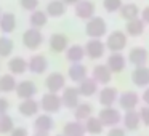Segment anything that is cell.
<instances>
[{"instance_id": "35", "label": "cell", "mask_w": 149, "mask_h": 136, "mask_svg": "<svg viewBox=\"0 0 149 136\" xmlns=\"http://www.w3.org/2000/svg\"><path fill=\"white\" fill-rule=\"evenodd\" d=\"M15 48V43L8 37H0V58H8Z\"/></svg>"}, {"instance_id": "19", "label": "cell", "mask_w": 149, "mask_h": 136, "mask_svg": "<svg viewBox=\"0 0 149 136\" xmlns=\"http://www.w3.org/2000/svg\"><path fill=\"white\" fill-rule=\"evenodd\" d=\"M132 82L139 88H148L149 87V67L148 66H141V67L133 69Z\"/></svg>"}, {"instance_id": "38", "label": "cell", "mask_w": 149, "mask_h": 136, "mask_svg": "<svg viewBox=\"0 0 149 136\" xmlns=\"http://www.w3.org/2000/svg\"><path fill=\"white\" fill-rule=\"evenodd\" d=\"M19 5L23 10L32 13V11H36L39 8V0H19Z\"/></svg>"}, {"instance_id": "10", "label": "cell", "mask_w": 149, "mask_h": 136, "mask_svg": "<svg viewBox=\"0 0 149 136\" xmlns=\"http://www.w3.org/2000/svg\"><path fill=\"white\" fill-rule=\"evenodd\" d=\"M37 91H39L37 85L32 80H21V82H18L15 93H16V96L19 99H32L37 94Z\"/></svg>"}, {"instance_id": "44", "label": "cell", "mask_w": 149, "mask_h": 136, "mask_svg": "<svg viewBox=\"0 0 149 136\" xmlns=\"http://www.w3.org/2000/svg\"><path fill=\"white\" fill-rule=\"evenodd\" d=\"M143 103H144V106H149V87L146 88L144 91H143V96H141Z\"/></svg>"}, {"instance_id": "24", "label": "cell", "mask_w": 149, "mask_h": 136, "mask_svg": "<svg viewBox=\"0 0 149 136\" xmlns=\"http://www.w3.org/2000/svg\"><path fill=\"white\" fill-rule=\"evenodd\" d=\"M141 125V119H139V112L138 110H127L123 114V126L125 130H130V131H135V130L139 128Z\"/></svg>"}, {"instance_id": "12", "label": "cell", "mask_w": 149, "mask_h": 136, "mask_svg": "<svg viewBox=\"0 0 149 136\" xmlns=\"http://www.w3.org/2000/svg\"><path fill=\"white\" fill-rule=\"evenodd\" d=\"M117 103H119L120 109H123L125 112L127 110H135L136 106L139 104V96L136 91H123L122 94H119Z\"/></svg>"}, {"instance_id": "22", "label": "cell", "mask_w": 149, "mask_h": 136, "mask_svg": "<svg viewBox=\"0 0 149 136\" xmlns=\"http://www.w3.org/2000/svg\"><path fill=\"white\" fill-rule=\"evenodd\" d=\"M63 135L64 136H85L87 130H85V123L79 122V120H72L68 122L63 128Z\"/></svg>"}, {"instance_id": "48", "label": "cell", "mask_w": 149, "mask_h": 136, "mask_svg": "<svg viewBox=\"0 0 149 136\" xmlns=\"http://www.w3.org/2000/svg\"><path fill=\"white\" fill-rule=\"evenodd\" d=\"M0 18H2V11H0Z\"/></svg>"}, {"instance_id": "25", "label": "cell", "mask_w": 149, "mask_h": 136, "mask_svg": "<svg viewBox=\"0 0 149 136\" xmlns=\"http://www.w3.org/2000/svg\"><path fill=\"white\" fill-rule=\"evenodd\" d=\"M144 21L141 18H136V19H132V21H127V26H125V34L130 37H139L143 35L144 32Z\"/></svg>"}, {"instance_id": "31", "label": "cell", "mask_w": 149, "mask_h": 136, "mask_svg": "<svg viewBox=\"0 0 149 136\" xmlns=\"http://www.w3.org/2000/svg\"><path fill=\"white\" fill-rule=\"evenodd\" d=\"M16 29V16L13 13H2L0 18V31L3 34H11Z\"/></svg>"}, {"instance_id": "37", "label": "cell", "mask_w": 149, "mask_h": 136, "mask_svg": "<svg viewBox=\"0 0 149 136\" xmlns=\"http://www.w3.org/2000/svg\"><path fill=\"white\" fill-rule=\"evenodd\" d=\"M122 0H103V7L107 13H117L122 8Z\"/></svg>"}, {"instance_id": "1", "label": "cell", "mask_w": 149, "mask_h": 136, "mask_svg": "<svg viewBox=\"0 0 149 136\" xmlns=\"http://www.w3.org/2000/svg\"><path fill=\"white\" fill-rule=\"evenodd\" d=\"M106 32H107V24L106 19L101 16H93L85 24V34L90 39H103L106 35Z\"/></svg>"}, {"instance_id": "40", "label": "cell", "mask_w": 149, "mask_h": 136, "mask_svg": "<svg viewBox=\"0 0 149 136\" xmlns=\"http://www.w3.org/2000/svg\"><path fill=\"white\" fill-rule=\"evenodd\" d=\"M107 136H127L125 135V128H120V126H112L107 133Z\"/></svg>"}, {"instance_id": "7", "label": "cell", "mask_w": 149, "mask_h": 136, "mask_svg": "<svg viewBox=\"0 0 149 136\" xmlns=\"http://www.w3.org/2000/svg\"><path fill=\"white\" fill-rule=\"evenodd\" d=\"M74 13L79 19H84V21H88L91 19L93 16H96V7L91 0H80L77 5H74Z\"/></svg>"}, {"instance_id": "36", "label": "cell", "mask_w": 149, "mask_h": 136, "mask_svg": "<svg viewBox=\"0 0 149 136\" xmlns=\"http://www.w3.org/2000/svg\"><path fill=\"white\" fill-rule=\"evenodd\" d=\"M15 128V123H13V119H11L8 114H3L0 115V133H11Z\"/></svg>"}, {"instance_id": "15", "label": "cell", "mask_w": 149, "mask_h": 136, "mask_svg": "<svg viewBox=\"0 0 149 136\" xmlns=\"http://www.w3.org/2000/svg\"><path fill=\"white\" fill-rule=\"evenodd\" d=\"M106 66L112 74H119L127 67V58L122 53H111L106 59Z\"/></svg>"}, {"instance_id": "14", "label": "cell", "mask_w": 149, "mask_h": 136, "mask_svg": "<svg viewBox=\"0 0 149 136\" xmlns=\"http://www.w3.org/2000/svg\"><path fill=\"white\" fill-rule=\"evenodd\" d=\"M98 99H100V104L103 107H112L119 99V91L114 87H104L103 90H100Z\"/></svg>"}, {"instance_id": "26", "label": "cell", "mask_w": 149, "mask_h": 136, "mask_svg": "<svg viewBox=\"0 0 149 136\" xmlns=\"http://www.w3.org/2000/svg\"><path fill=\"white\" fill-rule=\"evenodd\" d=\"M85 48L82 45H71L68 50H66V59L72 64H77V62H82V59L85 58Z\"/></svg>"}, {"instance_id": "23", "label": "cell", "mask_w": 149, "mask_h": 136, "mask_svg": "<svg viewBox=\"0 0 149 136\" xmlns=\"http://www.w3.org/2000/svg\"><path fill=\"white\" fill-rule=\"evenodd\" d=\"M87 74H88V71L82 62L71 64V67H69V71H68V77L71 78L72 82H75V83H80L82 80H85V78L88 77Z\"/></svg>"}, {"instance_id": "4", "label": "cell", "mask_w": 149, "mask_h": 136, "mask_svg": "<svg viewBox=\"0 0 149 136\" xmlns=\"http://www.w3.org/2000/svg\"><path fill=\"white\" fill-rule=\"evenodd\" d=\"M98 119L101 120V123L104 126H111L112 128V126H117L122 122V114L114 106L112 107H103L100 110V114H98Z\"/></svg>"}, {"instance_id": "34", "label": "cell", "mask_w": 149, "mask_h": 136, "mask_svg": "<svg viewBox=\"0 0 149 136\" xmlns=\"http://www.w3.org/2000/svg\"><path fill=\"white\" fill-rule=\"evenodd\" d=\"M84 123H85V130H87V133H90V135L96 136V135H101V133H103L104 125L101 123V120L98 119V117L91 115L90 119H87Z\"/></svg>"}, {"instance_id": "9", "label": "cell", "mask_w": 149, "mask_h": 136, "mask_svg": "<svg viewBox=\"0 0 149 136\" xmlns=\"http://www.w3.org/2000/svg\"><path fill=\"white\" fill-rule=\"evenodd\" d=\"M61 101L64 107L74 110L80 104V93H79V90L75 87H66L61 93Z\"/></svg>"}, {"instance_id": "8", "label": "cell", "mask_w": 149, "mask_h": 136, "mask_svg": "<svg viewBox=\"0 0 149 136\" xmlns=\"http://www.w3.org/2000/svg\"><path fill=\"white\" fill-rule=\"evenodd\" d=\"M45 87L50 93H59L66 88V77L61 72H52L45 78Z\"/></svg>"}, {"instance_id": "28", "label": "cell", "mask_w": 149, "mask_h": 136, "mask_svg": "<svg viewBox=\"0 0 149 136\" xmlns=\"http://www.w3.org/2000/svg\"><path fill=\"white\" fill-rule=\"evenodd\" d=\"M119 15H120V16H122L125 21H132V19L139 18L141 10L138 8V5H136V3H123L122 8L119 10Z\"/></svg>"}, {"instance_id": "5", "label": "cell", "mask_w": 149, "mask_h": 136, "mask_svg": "<svg viewBox=\"0 0 149 136\" xmlns=\"http://www.w3.org/2000/svg\"><path fill=\"white\" fill-rule=\"evenodd\" d=\"M85 55L90 59H101L106 53V43L101 39H90L87 43H85Z\"/></svg>"}, {"instance_id": "29", "label": "cell", "mask_w": 149, "mask_h": 136, "mask_svg": "<svg viewBox=\"0 0 149 136\" xmlns=\"http://www.w3.org/2000/svg\"><path fill=\"white\" fill-rule=\"evenodd\" d=\"M45 13L48 15V18H61L66 13V5L61 0H52V2L47 3Z\"/></svg>"}, {"instance_id": "42", "label": "cell", "mask_w": 149, "mask_h": 136, "mask_svg": "<svg viewBox=\"0 0 149 136\" xmlns=\"http://www.w3.org/2000/svg\"><path fill=\"white\" fill-rule=\"evenodd\" d=\"M8 107H10L8 99H5V98H0V115L7 114V112H8Z\"/></svg>"}, {"instance_id": "32", "label": "cell", "mask_w": 149, "mask_h": 136, "mask_svg": "<svg viewBox=\"0 0 149 136\" xmlns=\"http://www.w3.org/2000/svg\"><path fill=\"white\" fill-rule=\"evenodd\" d=\"M91 115H93V106L90 103H80L74 109V119L79 120V122H85Z\"/></svg>"}, {"instance_id": "43", "label": "cell", "mask_w": 149, "mask_h": 136, "mask_svg": "<svg viewBox=\"0 0 149 136\" xmlns=\"http://www.w3.org/2000/svg\"><path fill=\"white\" fill-rule=\"evenodd\" d=\"M139 18L144 21V24H149V5H148V7H144V8L141 10V15H139Z\"/></svg>"}, {"instance_id": "2", "label": "cell", "mask_w": 149, "mask_h": 136, "mask_svg": "<svg viewBox=\"0 0 149 136\" xmlns=\"http://www.w3.org/2000/svg\"><path fill=\"white\" fill-rule=\"evenodd\" d=\"M106 48L112 53H120L122 50H125L127 43H128V35L122 31H114L107 35L106 39Z\"/></svg>"}, {"instance_id": "17", "label": "cell", "mask_w": 149, "mask_h": 136, "mask_svg": "<svg viewBox=\"0 0 149 136\" xmlns=\"http://www.w3.org/2000/svg\"><path fill=\"white\" fill-rule=\"evenodd\" d=\"M91 78L98 85H107L111 82V78H112V72L109 71V67L106 64H98L91 71Z\"/></svg>"}, {"instance_id": "20", "label": "cell", "mask_w": 149, "mask_h": 136, "mask_svg": "<svg viewBox=\"0 0 149 136\" xmlns=\"http://www.w3.org/2000/svg\"><path fill=\"white\" fill-rule=\"evenodd\" d=\"M39 109H40V103L32 99H23V103H19L18 106V110L23 117H34L39 114Z\"/></svg>"}, {"instance_id": "30", "label": "cell", "mask_w": 149, "mask_h": 136, "mask_svg": "<svg viewBox=\"0 0 149 136\" xmlns=\"http://www.w3.org/2000/svg\"><path fill=\"white\" fill-rule=\"evenodd\" d=\"M47 23H48V15H47L45 11L36 10V11L31 13V16H29L31 27H34V29H42V27L47 26Z\"/></svg>"}, {"instance_id": "3", "label": "cell", "mask_w": 149, "mask_h": 136, "mask_svg": "<svg viewBox=\"0 0 149 136\" xmlns=\"http://www.w3.org/2000/svg\"><path fill=\"white\" fill-rule=\"evenodd\" d=\"M63 107L61 96L58 93H45L40 99V109L45 114H56Z\"/></svg>"}, {"instance_id": "45", "label": "cell", "mask_w": 149, "mask_h": 136, "mask_svg": "<svg viewBox=\"0 0 149 136\" xmlns=\"http://www.w3.org/2000/svg\"><path fill=\"white\" fill-rule=\"evenodd\" d=\"M61 2L66 5V7H68V5H77L80 0H61Z\"/></svg>"}, {"instance_id": "13", "label": "cell", "mask_w": 149, "mask_h": 136, "mask_svg": "<svg viewBox=\"0 0 149 136\" xmlns=\"http://www.w3.org/2000/svg\"><path fill=\"white\" fill-rule=\"evenodd\" d=\"M148 59H149V53L146 48L143 46H133L128 53V61L130 64H133L135 67H141V66L148 64Z\"/></svg>"}, {"instance_id": "18", "label": "cell", "mask_w": 149, "mask_h": 136, "mask_svg": "<svg viewBox=\"0 0 149 136\" xmlns=\"http://www.w3.org/2000/svg\"><path fill=\"white\" fill-rule=\"evenodd\" d=\"M55 128V120L50 114H40L34 120V130L39 133H50Z\"/></svg>"}, {"instance_id": "16", "label": "cell", "mask_w": 149, "mask_h": 136, "mask_svg": "<svg viewBox=\"0 0 149 136\" xmlns=\"http://www.w3.org/2000/svg\"><path fill=\"white\" fill-rule=\"evenodd\" d=\"M48 45H50V50H52L53 53H63V51H66V50L69 48V39H68V35H64V34L56 32V34H53V35L50 37Z\"/></svg>"}, {"instance_id": "6", "label": "cell", "mask_w": 149, "mask_h": 136, "mask_svg": "<svg viewBox=\"0 0 149 136\" xmlns=\"http://www.w3.org/2000/svg\"><path fill=\"white\" fill-rule=\"evenodd\" d=\"M43 43V34L40 32V29H31L24 31L23 34V45L26 46L27 50H37L40 45Z\"/></svg>"}, {"instance_id": "47", "label": "cell", "mask_w": 149, "mask_h": 136, "mask_svg": "<svg viewBox=\"0 0 149 136\" xmlns=\"http://www.w3.org/2000/svg\"><path fill=\"white\" fill-rule=\"evenodd\" d=\"M56 136H64V135H63V133H61V135H56Z\"/></svg>"}, {"instance_id": "39", "label": "cell", "mask_w": 149, "mask_h": 136, "mask_svg": "<svg viewBox=\"0 0 149 136\" xmlns=\"http://www.w3.org/2000/svg\"><path fill=\"white\" fill-rule=\"evenodd\" d=\"M138 112H139L141 123H143V125H146V126H149V106H143Z\"/></svg>"}, {"instance_id": "33", "label": "cell", "mask_w": 149, "mask_h": 136, "mask_svg": "<svg viewBox=\"0 0 149 136\" xmlns=\"http://www.w3.org/2000/svg\"><path fill=\"white\" fill-rule=\"evenodd\" d=\"M16 78L11 74H3L0 75V93H11L13 90H16Z\"/></svg>"}, {"instance_id": "21", "label": "cell", "mask_w": 149, "mask_h": 136, "mask_svg": "<svg viewBox=\"0 0 149 136\" xmlns=\"http://www.w3.org/2000/svg\"><path fill=\"white\" fill-rule=\"evenodd\" d=\"M7 67L11 75H23L27 71V61L23 56H15L7 62Z\"/></svg>"}, {"instance_id": "41", "label": "cell", "mask_w": 149, "mask_h": 136, "mask_svg": "<svg viewBox=\"0 0 149 136\" xmlns=\"http://www.w3.org/2000/svg\"><path fill=\"white\" fill-rule=\"evenodd\" d=\"M10 136H29V135H27V130L24 128V126H16V128H13V131L10 133Z\"/></svg>"}, {"instance_id": "46", "label": "cell", "mask_w": 149, "mask_h": 136, "mask_svg": "<svg viewBox=\"0 0 149 136\" xmlns=\"http://www.w3.org/2000/svg\"><path fill=\"white\" fill-rule=\"evenodd\" d=\"M32 136H48V133H39V131H36Z\"/></svg>"}, {"instance_id": "11", "label": "cell", "mask_w": 149, "mask_h": 136, "mask_svg": "<svg viewBox=\"0 0 149 136\" xmlns=\"http://www.w3.org/2000/svg\"><path fill=\"white\" fill-rule=\"evenodd\" d=\"M47 69H48V59L43 55H32L27 61V71L36 75L45 74Z\"/></svg>"}, {"instance_id": "27", "label": "cell", "mask_w": 149, "mask_h": 136, "mask_svg": "<svg viewBox=\"0 0 149 136\" xmlns=\"http://www.w3.org/2000/svg\"><path fill=\"white\" fill-rule=\"evenodd\" d=\"M77 90H79V93H80V96H84V98H90V96H93V94L96 93V90H98V83H96V82H95L91 77H87L85 80H82L80 83H79Z\"/></svg>"}]
</instances>
